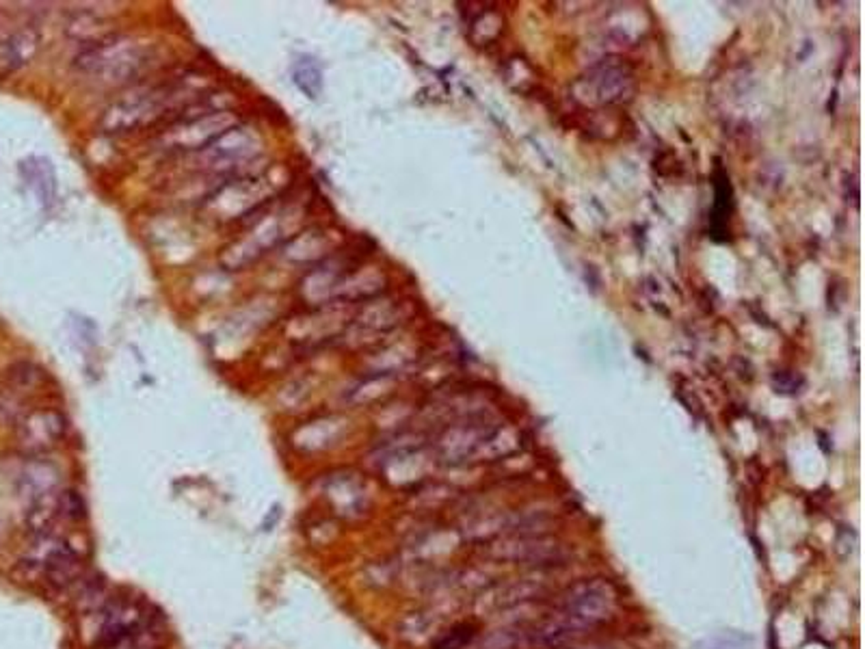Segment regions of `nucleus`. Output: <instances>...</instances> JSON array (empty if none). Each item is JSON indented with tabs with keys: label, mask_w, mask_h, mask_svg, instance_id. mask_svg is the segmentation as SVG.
<instances>
[{
	"label": "nucleus",
	"mask_w": 865,
	"mask_h": 649,
	"mask_svg": "<svg viewBox=\"0 0 865 649\" xmlns=\"http://www.w3.org/2000/svg\"><path fill=\"white\" fill-rule=\"evenodd\" d=\"M532 643L530 636V628H504V630H496L493 635L487 636L482 641V649H518L521 645H528Z\"/></svg>",
	"instance_id": "nucleus-19"
},
{
	"label": "nucleus",
	"mask_w": 865,
	"mask_h": 649,
	"mask_svg": "<svg viewBox=\"0 0 865 649\" xmlns=\"http://www.w3.org/2000/svg\"><path fill=\"white\" fill-rule=\"evenodd\" d=\"M543 585L539 580H515L511 585H504L502 589H498L493 596L490 597V602L496 608H511L518 606V604L530 602L535 600L537 596H541Z\"/></svg>",
	"instance_id": "nucleus-15"
},
{
	"label": "nucleus",
	"mask_w": 865,
	"mask_h": 649,
	"mask_svg": "<svg viewBox=\"0 0 865 649\" xmlns=\"http://www.w3.org/2000/svg\"><path fill=\"white\" fill-rule=\"evenodd\" d=\"M61 472L54 463L46 462V459H31L29 463L22 468L18 476V490L26 501L37 502L43 498L54 496L61 492Z\"/></svg>",
	"instance_id": "nucleus-11"
},
{
	"label": "nucleus",
	"mask_w": 865,
	"mask_h": 649,
	"mask_svg": "<svg viewBox=\"0 0 865 649\" xmlns=\"http://www.w3.org/2000/svg\"><path fill=\"white\" fill-rule=\"evenodd\" d=\"M292 81L308 98H318L323 91V72L314 59H299L292 68Z\"/></svg>",
	"instance_id": "nucleus-16"
},
{
	"label": "nucleus",
	"mask_w": 865,
	"mask_h": 649,
	"mask_svg": "<svg viewBox=\"0 0 865 649\" xmlns=\"http://www.w3.org/2000/svg\"><path fill=\"white\" fill-rule=\"evenodd\" d=\"M614 608H617L614 587L604 578H586L578 580L565 591L561 615L580 625L582 630H591L613 617Z\"/></svg>",
	"instance_id": "nucleus-5"
},
{
	"label": "nucleus",
	"mask_w": 865,
	"mask_h": 649,
	"mask_svg": "<svg viewBox=\"0 0 865 649\" xmlns=\"http://www.w3.org/2000/svg\"><path fill=\"white\" fill-rule=\"evenodd\" d=\"M185 110L186 113H182L180 118L169 126V132H165V143H167L171 149L202 152L216 137L223 135L227 129L238 124V118H234V113L223 107L202 104L197 113H191L188 107Z\"/></svg>",
	"instance_id": "nucleus-4"
},
{
	"label": "nucleus",
	"mask_w": 865,
	"mask_h": 649,
	"mask_svg": "<svg viewBox=\"0 0 865 649\" xmlns=\"http://www.w3.org/2000/svg\"><path fill=\"white\" fill-rule=\"evenodd\" d=\"M65 433H68L65 415L59 409L40 407L22 415L15 437H18L22 451L29 453L31 457H40V454L57 448L65 440Z\"/></svg>",
	"instance_id": "nucleus-9"
},
{
	"label": "nucleus",
	"mask_w": 865,
	"mask_h": 649,
	"mask_svg": "<svg viewBox=\"0 0 865 649\" xmlns=\"http://www.w3.org/2000/svg\"><path fill=\"white\" fill-rule=\"evenodd\" d=\"M323 501L340 518H357L366 509V490L353 474H334L323 482Z\"/></svg>",
	"instance_id": "nucleus-10"
},
{
	"label": "nucleus",
	"mask_w": 865,
	"mask_h": 649,
	"mask_svg": "<svg viewBox=\"0 0 865 649\" xmlns=\"http://www.w3.org/2000/svg\"><path fill=\"white\" fill-rule=\"evenodd\" d=\"M146 635H147V632H143V635L135 636L132 641L124 643V645H119V647H113V649H152L149 645H146V643H143V636H146Z\"/></svg>",
	"instance_id": "nucleus-22"
},
{
	"label": "nucleus",
	"mask_w": 865,
	"mask_h": 649,
	"mask_svg": "<svg viewBox=\"0 0 865 649\" xmlns=\"http://www.w3.org/2000/svg\"><path fill=\"white\" fill-rule=\"evenodd\" d=\"M185 96V82H158L135 87L109 104L100 118V129L110 135H126L165 119Z\"/></svg>",
	"instance_id": "nucleus-2"
},
{
	"label": "nucleus",
	"mask_w": 865,
	"mask_h": 649,
	"mask_svg": "<svg viewBox=\"0 0 865 649\" xmlns=\"http://www.w3.org/2000/svg\"><path fill=\"white\" fill-rule=\"evenodd\" d=\"M260 152H262V138L258 137V132L252 126L234 124L202 149V158L206 160V167L236 171L256 160Z\"/></svg>",
	"instance_id": "nucleus-7"
},
{
	"label": "nucleus",
	"mask_w": 865,
	"mask_h": 649,
	"mask_svg": "<svg viewBox=\"0 0 865 649\" xmlns=\"http://www.w3.org/2000/svg\"><path fill=\"white\" fill-rule=\"evenodd\" d=\"M9 390L29 392L43 384V370L31 362H18L7 370Z\"/></svg>",
	"instance_id": "nucleus-17"
},
{
	"label": "nucleus",
	"mask_w": 865,
	"mask_h": 649,
	"mask_svg": "<svg viewBox=\"0 0 865 649\" xmlns=\"http://www.w3.org/2000/svg\"><path fill=\"white\" fill-rule=\"evenodd\" d=\"M37 48H40V35L35 31H20L5 42L3 59L9 68H20L35 57Z\"/></svg>",
	"instance_id": "nucleus-14"
},
{
	"label": "nucleus",
	"mask_w": 865,
	"mask_h": 649,
	"mask_svg": "<svg viewBox=\"0 0 865 649\" xmlns=\"http://www.w3.org/2000/svg\"><path fill=\"white\" fill-rule=\"evenodd\" d=\"M485 442V433L479 431V426H454L448 429L437 442V453L446 463H459L468 459L479 444Z\"/></svg>",
	"instance_id": "nucleus-13"
},
{
	"label": "nucleus",
	"mask_w": 865,
	"mask_h": 649,
	"mask_svg": "<svg viewBox=\"0 0 865 649\" xmlns=\"http://www.w3.org/2000/svg\"><path fill=\"white\" fill-rule=\"evenodd\" d=\"M277 191V182L271 180L266 174H242L227 180L219 186L213 196L206 199V213L214 216L216 221H238L245 219L247 215L258 213L264 204L273 202Z\"/></svg>",
	"instance_id": "nucleus-3"
},
{
	"label": "nucleus",
	"mask_w": 865,
	"mask_h": 649,
	"mask_svg": "<svg viewBox=\"0 0 865 649\" xmlns=\"http://www.w3.org/2000/svg\"><path fill=\"white\" fill-rule=\"evenodd\" d=\"M329 232L323 227H312V230L299 232L286 243V258L290 262H323L329 258Z\"/></svg>",
	"instance_id": "nucleus-12"
},
{
	"label": "nucleus",
	"mask_w": 865,
	"mask_h": 649,
	"mask_svg": "<svg viewBox=\"0 0 865 649\" xmlns=\"http://www.w3.org/2000/svg\"><path fill=\"white\" fill-rule=\"evenodd\" d=\"M152 65V48L130 37L110 35L85 46L74 59V68L100 87L132 85Z\"/></svg>",
	"instance_id": "nucleus-1"
},
{
	"label": "nucleus",
	"mask_w": 865,
	"mask_h": 649,
	"mask_svg": "<svg viewBox=\"0 0 865 649\" xmlns=\"http://www.w3.org/2000/svg\"><path fill=\"white\" fill-rule=\"evenodd\" d=\"M284 219L277 213H266L249 227V232L238 241L230 243L221 253V264L227 271H238L242 266L256 262L266 253V249L277 245L284 238Z\"/></svg>",
	"instance_id": "nucleus-8"
},
{
	"label": "nucleus",
	"mask_w": 865,
	"mask_h": 649,
	"mask_svg": "<svg viewBox=\"0 0 865 649\" xmlns=\"http://www.w3.org/2000/svg\"><path fill=\"white\" fill-rule=\"evenodd\" d=\"M22 169L26 171V180L35 188V193L40 196L42 202H50L54 196V176L46 177V174H52V169L48 167L46 160L33 158L29 163L22 165Z\"/></svg>",
	"instance_id": "nucleus-18"
},
{
	"label": "nucleus",
	"mask_w": 865,
	"mask_h": 649,
	"mask_svg": "<svg viewBox=\"0 0 865 649\" xmlns=\"http://www.w3.org/2000/svg\"><path fill=\"white\" fill-rule=\"evenodd\" d=\"M93 615V641L104 649L124 645L143 635L147 625V610L137 600H107Z\"/></svg>",
	"instance_id": "nucleus-6"
},
{
	"label": "nucleus",
	"mask_w": 865,
	"mask_h": 649,
	"mask_svg": "<svg viewBox=\"0 0 865 649\" xmlns=\"http://www.w3.org/2000/svg\"><path fill=\"white\" fill-rule=\"evenodd\" d=\"M692 649H753V639L745 632L723 630L699 641Z\"/></svg>",
	"instance_id": "nucleus-20"
},
{
	"label": "nucleus",
	"mask_w": 865,
	"mask_h": 649,
	"mask_svg": "<svg viewBox=\"0 0 865 649\" xmlns=\"http://www.w3.org/2000/svg\"><path fill=\"white\" fill-rule=\"evenodd\" d=\"M472 639H474V625L459 624L437 636L435 643H432V649H463L465 645H470V641Z\"/></svg>",
	"instance_id": "nucleus-21"
}]
</instances>
